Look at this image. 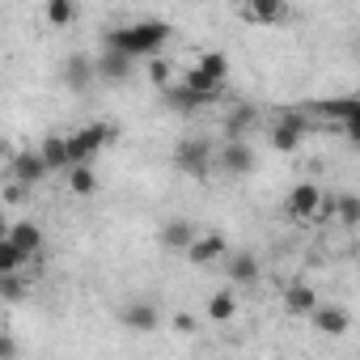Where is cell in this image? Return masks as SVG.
I'll list each match as a JSON object with an SVG mask.
<instances>
[{"label":"cell","instance_id":"cell-32","mask_svg":"<svg viewBox=\"0 0 360 360\" xmlns=\"http://www.w3.org/2000/svg\"><path fill=\"white\" fill-rule=\"evenodd\" d=\"M0 161H5V153H0Z\"/></svg>","mask_w":360,"mask_h":360},{"label":"cell","instance_id":"cell-21","mask_svg":"<svg viewBox=\"0 0 360 360\" xmlns=\"http://www.w3.org/2000/svg\"><path fill=\"white\" fill-rule=\"evenodd\" d=\"M195 68H200V72H204L208 81H217V85H225V81H229V72H233V68H229V56H225V51H204V56L195 60Z\"/></svg>","mask_w":360,"mask_h":360},{"label":"cell","instance_id":"cell-31","mask_svg":"<svg viewBox=\"0 0 360 360\" xmlns=\"http://www.w3.org/2000/svg\"><path fill=\"white\" fill-rule=\"evenodd\" d=\"M9 233V217H5V208H0V238Z\"/></svg>","mask_w":360,"mask_h":360},{"label":"cell","instance_id":"cell-2","mask_svg":"<svg viewBox=\"0 0 360 360\" xmlns=\"http://www.w3.org/2000/svg\"><path fill=\"white\" fill-rule=\"evenodd\" d=\"M309 127H314V123H309L305 110H280V115L267 123V140H271L276 153H297V148L305 144Z\"/></svg>","mask_w":360,"mask_h":360},{"label":"cell","instance_id":"cell-27","mask_svg":"<svg viewBox=\"0 0 360 360\" xmlns=\"http://www.w3.org/2000/svg\"><path fill=\"white\" fill-rule=\"evenodd\" d=\"M22 263H26V255L9 238H0V276H5V271H22Z\"/></svg>","mask_w":360,"mask_h":360},{"label":"cell","instance_id":"cell-9","mask_svg":"<svg viewBox=\"0 0 360 360\" xmlns=\"http://www.w3.org/2000/svg\"><path fill=\"white\" fill-rule=\"evenodd\" d=\"M9 169H13V183H22V187H39L43 178L51 174L47 161L39 157V148H22V153H13V157H9Z\"/></svg>","mask_w":360,"mask_h":360},{"label":"cell","instance_id":"cell-16","mask_svg":"<svg viewBox=\"0 0 360 360\" xmlns=\"http://www.w3.org/2000/svg\"><path fill=\"white\" fill-rule=\"evenodd\" d=\"M26 259H34L39 250H43V229H39V221H9V233H5Z\"/></svg>","mask_w":360,"mask_h":360},{"label":"cell","instance_id":"cell-14","mask_svg":"<svg viewBox=\"0 0 360 360\" xmlns=\"http://www.w3.org/2000/svg\"><path fill=\"white\" fill-rule=\"evenodd\" d=\"M255 127H259V110L250 102H238L225 110V140H246Z\"/></svg>","mask_w":360,"mask_h":360},{"label":"cell","instance_id":"cell-15","mask_svg":"<svg viewBox=\"0 0 360 360\" xmlns=\"http://www.w3.org/2000/svg\"><path fill=\"white\" fill-rule=\"evenodd\" d=\"M221 263H225V271H229V280H233V284H259V280H263V263H259L250 250L225 255Z\"/></svg>","mask_w":360,"mask_h":360},{"label":"cell","instance_id":"cell-20","mask_svg":"<svg viewBox=\"0 0 360 360\" xmlns=\"http://www.w3.org/2000/svg\"><path fill=\"white\" fill-rule=\"evenodd\" d=\"M68 191H72L77 200H89V195H98V174H94V161L68 165Z\"/></svg>","mask_w":360,"mask_h":360},{"label":"cell","instance_id":"cell-10","mask_svg":"<svg viewBox=\"0 0 360 360\" xmlns=\"http://www.w3.org/2000/svg\"><path fill=\"white\" fill-rule=\"evenodd\" d=\"M119 322H123L127 330L144 335V330H157V322H161V309H157V301H144V297H136V301H127V305L119 309Z\"/></svg>","mask_w":360,"mask_h":360},{"label":"cell","instance_id":"cell-13","mask_svg":"<svg viewBox=\"0 0 360 360\" xmlns=\"http://www.w3.org/2000/svg\"><path fill=\"white\" fill-rule=\"evenodd\" d=\"M309 322H314V330L318 335H330V339H339V335H347V326H352V314L347 309H339V305H314L309 309Z\"/></svg>","mask_w":360,"mask_h":360},{"label":"cell","instance_id":"cell-28","mask_svg":"<svg viewBox=\"0 0 360 360\" xmlns=\"http://www.w3.org/2000/svg\"><path fill=\"white\" fill-rule=\"evenodd\" d=\"M148 81L161 89V85H169V64L161 60V56H148Z\"/></svg>","mask_w":360,"mask_h":360},{"label":"cell","instance_id":"cell-1","mask_svg":"<svg viewBox=\"0 0 360 360\" xmlns=\"http://www.w3.org/2000/svg\"><path fill=\"white\" fill-rule=\"evenodd\" d=\"M174 39L169 22H157V18H144V22H127V26H110L102 34V47L110 51H123L131 60H148V56H161V47Z\"/></svg>","mask_w":360,"mask_h":360},{"label":"cell","instance_id":"cell-26","mask_svg":"<svg viewBox=\"0 0 360 360\" xmlns=\"http://www.w3.org/2000/svg\"><path fill=\"white\" fill-rule=\"evenodd\" d=\"M26 280H22V271H5L0 276V297H5L9 305H18V301H26Z\"/></svg>","mask_w":360,"mask_h":360},{"label":"cell","instance_id":"cell-11","mask_svg":"<svg viewBox=\"0 0 360 360\" xmlns=\"http://www.w3.org/2000/svg\"><path fill=\"white\" fill-rule=\"evenodd\" d=\"M292 5L288 0H246V22L250 26H288Z\"/></svg>","mask_w":360,"mask_h":360},{"label":"cell","instance_id":"cell-19","mask_svg":"<svg viewBox=\"0 0 360 360\" xmlns=\"http://www.w3.org/2000/svg\"><path fill=\"white\" fill-rule=\"evenodd\" d=\"M318 305V292L305 284V280H297V284H288L284 288V309L292 314V318H309V309Z\"/></svg>","mask_w":360,"mask_h":360},{"label":"cell","instance_id":"cell-23","mask_svg":"<svg viewBox=\"0 0 360 360\" xmlns=\"http://www.w3.org/2000/svg\"><path fill=\"white\" fill-rule=\"evenodd\" d=\"M330 212H335V221H339L343 229H356V225H360V200H356L352 191L335 195V200H330Z\"/></svg>","mask_w":360,"mask_h":360},{"label":"cell","instance_id":"cell-30","mask_svg":"<svg viewBox=\"0 0 360 360\" xmlns=\"http://www.w3.org/2000/svg\"><path fill=\"white\" fill-rule=\"evenodd\" d=\"M9 356H18V343H13L5 330H0V360H9Z\"/></svg>","mask_w":360,"mask_h":360},{"label":"cell","instance_id":"cell-33","mask_svg":"<svg viewBox=\"0 0 360 360\" xmlns=\"http://www.w3.org/2000/svg\"><path fill=\"white\" fill-rule=\"evenodd\" d=\"M0 330H5V326H0Z\"/></svg>","mask_w":360,"mask_h":360},{"label":"cell","instance_id":"cell-3","mask_svg":"<svg viewBox=\"0 0 360 360\" xmlns=\"http://www.w3.org/2000/svg\"><path fill=\"white\" fill-rule=\"evenodd\" d=\"M110 123H85V127H77V131H68L64 140H68V165H81V161H94L106 144H110Z\"/></svg>","mask_w":360,"mask_h":360},{"label":"cell","instance_id":"cell-5","mask_svg":"<svg viewBox=\"0 0 360 360\" xmlns=\"http://www.w3.org/2000/svg\"><path fill=\"white\" fill-rule=\"evenodd\" d=\"M174 169L191 174V178H204L212 169V144L204 136H183L174 144Z\"/></svg>","mask_w":360,"mask_h":360},{"label":"cell","instance_id":"cell-29","mask_svg":"<svg viewBox=\"0 0 360 360\" xmlns=\"http://www.w3.org/2000/svg\"><path fill=\"white\" fill-rule=\"evenodd\" d=\"M174 330H178V335H191V330H195V318H191V314H178V318H174Z\"/></svg>","mask_w":360,"mask_h":360},{"label":"cell","instance_id":"cell-4","mask_svg":"<svg viewBox=\"0 0 360 360\" xmlns=\"http://www.w3.org/2000/svg\"><path fill=\"white\" fill-rule=\"evenodd\" d=\"M212 165H217L221 174H229V178H246V174L259 169V153H255L250 140H225V144L212 153Z\"/></svg>","mask_w":360,"mask_h":360},{"label":"cell","instance_id":"cell-24","mask_svg":"<svg viewBox=\"0 0 360 360\" xmlns=\"http://www.w3.org/2000/svg\"><path fill=\"white\" fill-rule=\"evenodd\" d=\"M233 314H238V292H212L208 297V318L217 322V326H225V322H233Z\"/></svg>","mask_w":360,"mask_h":360},{"label":"cell","instance_id":"cell-18","mask_svg":"<svg viewBox=\"0 0 360 360\" xmlns=\"http://www.w3.org/2000/svg\"><path fill=\"white\" fill-rule=\"evenodd\" d=\"M191 238H195V225H191V221H183V217H174V221H165V225H161V246H165L169 255H183Z\"/></svg>","mask_w":360,"mask_h":360},{"label":"cell","instance_id":"cell-22","mask_svg":"<svg viewBox=\"0 0 360 360\" xmlns=\"http://www.w3.org/2000/svg\"><path fill=\"white\" fill-rule=\"evenodd\" d=\"M39 157L47 161V169H68V140L51 131V136L39 144Z\"/></svg>","mask_w":360,"mask_h":360},{"label":"cell","instance_id":"cell-12","mask_svg":"<svg viewBox=\"0 0 360 360\" xmlns=\"http://www.w3.org/2000/svg\"><path fill=\"white\" fill-rule=\"evenodd\" d=\"M131 68H136V60L123 56V51H110V47H102V56L94 60V77L98 81H110V85H123L131 77Z\"/></svg>","mask_w":360,"mask_h":360},{"label":"cell","instance_id":"cell-7","mask_svg":"<svg viewBox=\"0 0 360 360\" xmlns=\"http://www.w3.org/2000/svg\"><path fill=\"white\" fill-rule=\"evenodd\" d=\"M326 123H335V127H343L352 140L360 136V102L356 98H326V102H318L314 106Z\"/></svg>","mask_w":360,"mask_h":360},{"label":"cell","instance_id":"cell-6","mask_svg":"<svg viewBox=\"0 0 360 360\" xmlns=\"http://www.w3.org/2000/svg\"><path fill=\"white\" fill-rule=\"evenodd\" d=\"M322 200H326V191L318 183H292V191L284 200V212L305 225V221H318L322 217Z\"/></svg>","mask_w":360,"mask_h":360},{"label":"cell","instance_id":"cell-25","mask_svg":"<svg viewBox=\"0 0 360 360\" xmlns=\"http://www.w3.org/2000/svg\"><path fill=\"white\" fill-rule=\"evenodd\" d=\"M77 22V0H47V26L51 30H68Z\"/></svg>","mask_w":360,"mask_h":360},{"label":"cell","instance_id":"cell-8","mask_svg":"<svg viewBox=\"0 0 360 360\" xmlns=\"http://www.w3.org/2000/svg\"><path fill=\"white\" fill-rule=\"evenodd\" d=\"M195 267H212V263H221L225 255H229V242L221 238V233H200L195 229V238L187 242V250H183Z\"/></svg>","mask_w":360,"mask_h":360},{"label":"cell","instance_id":"cell-17","mask_svg":"<svg viewBox=\"0 0 360 360\" xmlns=\"http://www.w3.org/2000/svg\"><path fill=\"white\" fill-rule=\"evenodd\" d=\"M89 81H98V77H94V60L81 56V51H72V56L64 60V85H68L72 94H85Z\"/></svg>","mask_w":360,"mask_h":360}]
</instances>
